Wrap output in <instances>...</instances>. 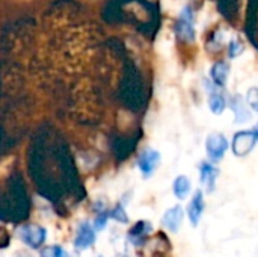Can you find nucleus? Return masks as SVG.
Returning a JSON list of instances; mask_svg holds the SVG:
<instances>
[{"mask_svg":"<svg viewBox=\"0 0 258 257\" xmlns=\"http://www.w3.org/2000/svg\"><path fill=\"white\" fill-rule=\"evenodd\" d=\"M172 194L177 200L184 201L192 195V182L187 176L180 174L172 182Z\"/></svg>","mask_w":258,"mask_h":257,"instance_id":"obj_14","label":"nucleus"},{"mask_svg":"<svg viewBox=\"0 0 258 257\" xmlns=\"http://www.w3.org/2000/svg\"><path fill=\"white\" fill-rule=\"evenodd\" d=\"M206 211V197H204V191L203 189H197L187 203L186 208V217L190 223L192 227H198V224L201 223V218L204 215Z\"/></svg>","mask_w":258,"mask_h":257,"instance_id":"obj_8","label":"nucleus"},{"mask_svg":"<svg viewBox=\"0 0 258 257\" xmlns=\"http://www.w3.org/2000/svg\"><path fill=\"white\" fill-rule=\"evenodd\" d=\"M18 238L30 248L38 250L42 247V244L47 239V230L38 224H26V226H20L17 230Z\"/></svg>","mask_w":258,"mask_h":257,"instance_id":"obj_5","label":"nucleus"},{"mask_svg":"<svg viewBox=\"0 0 258 257\" xmlns=\"http://www.w3.org/2000/svg\"><path fill=\"white\" fill-rule=\"evenodd\" d=\"M5 192L12 212V223L20 224L26 221L30 215V197L20 171H14L9 174Z\"/></svg>","mask_w":258,"mask_h":257,"instance_id":"obj_1","label":"nucleus"},{"mask_svg":"<svg viewBox=\"0 0 258 257\" xmlns=\"http://www.w3.org/2000/svg\"><path fill=\"white\" fill-rule=\"evenodd\" d=\"M252 130H254V133H255V136H257V142H258V124L257 126H254V129H252Z\"/></svg>","mask_w":258,"mask_h":257,"instance_id":"obj_23","label":"nucleus"},{"mask_svg":"<svg viewBox=\"0 0 258 257\" xmlns=\"http://www.w3.org/2000/svg\"><path fill=\"white\" fill-rule=\"evenodd\" d=\"M110 220L119 223V224H128V215H127V211L124 208L122 203H116L112 209H110Z\"/></svg>","mask_w":258,"mask_h":257,"instance_id":"obj_18","label":"nucleus"},{"mask_svg":"<svg viewBox=\"0 0 258 257\" xmlns=\"http://www.w3.org/2000/svg\"><path fill=\"white\" fill-rule=\"evenodd\" d=\"M184 215H186V211L180 206V204H175V206H171L169 209L165 211V214L162 215L160 218V224L162 227L172 233V235H177L183 226V221H184Z\"/></svg>","mask_w":258,"mask_h":257,"instance_id":"obj_9","label":"nucleus"},{"mask_svg":"<svg viewBox=\"0 0 258 257\" xmlns=\"http://www.w3.org/2000/svg\"><path fill=\"white\" fill-rule=\"evenodd\" d=\"M230 77V64L225 61H218L210 68V79L215 85L224 88Z\"/></svg>","mask_w":258,"mask_h":257,"instance_id":"obj_15","label":"nucleus"},{"mask_svg":"<svg viewBox=\"0 0 258 257\" xmlns=\"http://www.w3.org/2000/svg\"><path fill=\"white\" fill-rule=\"evenodd\" d=\"M0 221L2 223H12V212H11L5 189H0Z\"/></svg>","mask_w":258,"mask_h":257,"instance_id":"obj_17","label":"nucleus"},{"mask_svg":"<svg viewBox=\"0 0 258 257\" xmlns=\"http://www.w3.org/2000/svg\"><path fill=\"white\" fill-rule=\"evenodd\" d=\"M153 232V224L147 220L136 221L127 232V241L136 250L144 248L150 242V236Z\"/></svg>","mask_w":258,"mask_h":257,"instance_id":"obj_4","label":"nucleus"},{"mask_svg":"<svg viewBox=\"0 0 258 257\" xmlns=\"http://www.w3.org/2000/svg\"><path fill=\"white\" fill-rule=\"evenodd\" d=\"M109 220H110V211L103 203H98V206L95 209V218H94V223H92L94 229L97 232L104 230L107 223H109Z\"/></svg>","mask_w":258,"mask_h":257,"instance_id":"obj_16","label":"nucleus"},{"mask_svg":"<svg viewBox=\"0 0 258 257\" xmlns=\"http://www.w3.org/2000/svg\"><path fill=\"white\" fill-rule=\"evenodd\" d=\"M206 85H207V91H209V100H207V103H209V108H210L212 114L222 115L225 112L227 106H228L227 95L224 94L222 88L218 86V85H215L213 82H210V83L207 82Z\"/></svg>","mask_w":258,"mask_h":257,"instance_id":"obj_11","label":"nucleus"},{"mask_svg":"<svg viewBox=\"0 0 258 257\" xmlns=\"http://www.w3.org/2000/svg\"><path fill=\"white\" fill-rule=\"evenodd\" d=\"M95 239H97V230L91 223L83 221L77 227L76 238H74V248L77 251H85L95 244Z\"/></svg>","mask_w":258,"mask_h":257,"instance_id":"obj_10","label":"nucleus"},{"mask_svg":"<svg viewBox=\"0 0 258 257\" xmlns=\"http://www.w3.org/2000/svg\"><path fill=\"white\" fill-rule=\"evenodd\" d=\"M175 33L177 36L184 41V42H194L197 38V32H195V11L192 9L190 5H186L177 21H175Z\"/></svg>","mask_w":258,"mask_h":257,"instance_id":"obj_2","label":"nucleus"},{"mask_svg":"<svg viewBox=\"0 0 258 257\" xmlns=\"http://www.w3.org/2000/svg\"><path fill=\"white\" fill-rule=\"evenodd\" d=\"M39 257H68L60 245H47L39 250Z\"/></svg>","mask_w":258,"mask_h":257,"instance_id":"obj_19","label":"nucleus"},{"mask_svg":"<svg viewBox=\"0 0 258 257\" xmlns=\"http://www.w3.org/2000/svg\"><path fill=\"white\" fill-rule=\"evenodd\" d=\"M257 144V136L254 130H240L233 136L231 141V151L237 158H245L248 156Z\"/></svg>","mask_w":258,"mask_h":257,"instance_id":"obj_6","label":"nucleus"},{"mask_svg":"<svg viewBox=\"0 0 258 257\" xmlns=\"http://www.w3.org/2000/svg\"><path fill=\"white\" fill-rule=\"evenodd\" d=\"M248 106L258 114V86H251L246 92Z\"/></svg>","mask_w":258,"mask_h":257,"instance_id":"obj_21","label":"nucleus"},{"mask_svg":"<svg viewBox=\"0 0 258 257\" xmlns=\"http://www.w3.org/2000/svg\"><path fill=\"white\" fill-rule=\"evenodd\" d=\"M200 182L204 186V189L210 194L216 189V182L219 177V168L216 164L210 161H204L200 164Z\"/></svg>","mask_w":258,"mask_h":257,"instance_id":"obj_12","label":"nucleus"},{"mask_svg":"<svg viewBox=\"0 0 258 257\" xmlns=\"http://www.w3.org/2000/svg\"><path fill=\"white\" fill-rule=\"evenodd\" d=\"M98 257H103V256H98Z\"/></svg>","mask_w":258,"mask_h":257,"instance_id":"obj_24","label":"nucleus"},{"mask_svg":"<svg viewBox=\"0 0 258 257\" xmlns=\"http://www.w3.org/2000/svg\"><path fill=\"white\" fill-rule=\"evenodd\" d=\"M11 244V235L5 227H0V250L8 248Z\"/></svg>","mask_w":258,"mask_h":257,"instance_id":"obj_22","label":"nucleus"},{"mask_svg":"<svg viewBox=\"0 0 258 257\" xmlns=\"http://www.w3.org/2000/svg\"><path fill=\"white\" fill-rule=\"evenodd\" d=\"M243 50H245V45H243V42L239 38H234V39L230 41V44H228V56L231 59L239 58L243 53Z\"/></svg>","mask_w":258,"mask_h":257,"instance_id":"obj_20","label":"nucleus"},{"mask_svg":"<svg viewBox=\"0 0 258 257\" xmlns=\"http://www.w3.org/2000/svg\"><path fill=\"white\" fill-rule=\"evenodd\" d=\"M230 108L233 111V115H234V120H236L237 124H243V123H246V121H249L252 118V114H251V111L248 108V101L240 94H236L231 98Z\"/></svg>","mask_w":258,"mask_h":257,"instance_id":"obj_13","label":"nucleus"},{"mask_svg":"<svg viewBox=\"0 0 258 257\" xmlns=\"http://www.w3.org/2000/svg\"><path fill=\"white\" fill-rule=\"evenodd\" d=\"M228 148L230 142L222 133H212L206 139V155L207 159L213 164H219L225 158Z\"/></svg>","mask_w":258,"mask_h":257,"instance_id":"obj_3","label":"nucleus"},{"mask_svg":"<svg viewBox=\"0 0 258 257\" xmlns=\"http://www.w3.org/2000/svg\"><path fill=\"white\" fill-rule=\"evenodd\" d=\"M162 162V156L157 150L154 148H145L139 153L138 156V161H136V165L142 174L144 179H150L153 177V174L156 173V170L159 168Z\"/></svg>","mask_w":258,"mask_h":257,"instance_id":"obj_7","label":"nucleus"}]
</instances>
